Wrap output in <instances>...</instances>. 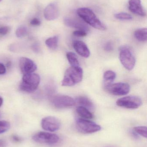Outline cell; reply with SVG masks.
<instances>
[{
	"label": "cell",
	"instance_id": "obj_6",
	"mask_svg": "<svg viewBox=\"0 0 147 147\" xmlns=\"http://www.w3.org/2000/svg\"><path fill=\"white\" fill-rule=\"evenodd\" d=\"M51 102L55 108L59 109L71 108L76 104L75 100L71 97L63 94H57L51 98Z\"/></svg>",
	"mask_w": 147,
	"mask_h": 147
},
{
	"label": "cell",
	"instance_id": "obj_19",
	"mask_svg": "<svg viewBox=\"0 0 147 147\" xmlns=\"http://www.w3.org/2000/svg\"><path fill=\"white\" fill-rule=\"evenodd\" d=\"M66 57L71 66H79L78 58L75 53L71 52H68L66 53Z\"/></svg>",
	"mask_w": 147,
	"mask_h": 147
},
{
	"label": "cell",
	"instance_id": "obj_11",
	"mask_svg": "<svg viewBox=\"0 0 147 147\" xmlns=\"http://www.w3.org/2000/svg\"><path fill=\"white\" fill-rule=\"evenodd\" d=\"M19 66L22 73L23 74L33 73L37 69L36 64L33 60L26 57L20 59Z\"/></svg>",
	"mask_w": 147,
	"mask_h": 147
},
{
	"label": "cell",
	"instance_id": "obj_5",
	"mask_svg": "<svg viewBox=\"0 0 147 147\" xmlns=\"http://www.w3.org/2000/svg\"><path fill=\"white\" fill-rule=\"evenodd\" d=\"M76 127L81 133L91 134L101 130V126L94 122L83 118H79L76 121Z\"/></svg>",
	"mask_w": 147,
	"mask_h": 147
},
{
	"label": "cell",
	"instance_id": "obj_1",
	"mask_svg": "<svg viewBox=\"0 0 147 147\" xmlns=\"http://www.w3.org/2000/svg\"><path fill=\"white\" fill-rule=\"evenodd\" d=\"M83 76V69L79 66H71L66 71L62 81V86H72L82 81Z\"/></svg>",
	"mask_w": 147,
	"mask_h": 147
},
{
	"label": "cell",
	"instance_id": "obj_15",
	"mask_svg": "<svg viewBox=\"0 0 147 147\" xmlns=\"http://www.w3.org/2000/svg\"><path fill=\"white\" fill-rule=\"evenodd\" d=\"M73 47L76 52L81 57L85 58L89 57L90 52L84 42L80 40H76L73 42Z\"/></svg>",
	"mask_w": 147,
	"mask_h": 147
},
{
	"label": "cell",
	"instance_id": "obj_30",
	"mask_svg": "<svg viewBox=\"0 0 147 147\" xmlns=\"http://www.w3.org/2000/svg\"><path fill=\"white\" fill-rule=\"evenodd\" d=\"M6 69L3 64L0 63V74H4L6 73Z\"/></svg>",
	"mask_w": 147,
	"mask_h": 147
},
{
	"label": "cell",
	"instance_id": "obj_27",
	"mask_svg": "<svg viewBox=\"0 0 147 147\" xmlns=\"http://www.w3.org/2000/svg\"><path fill=\"white\" fill-rule=\"evenodd\" d=\"M10 30V28L7 26H2L0 27V35H6L9 32Z\"/></svg>",
	"mask_w": 147,
	"mask_h": 147
},
{
	"label": "cell",
	"instance_id": "obj_20",
	"mask_svg": "<svg viewBox=\"0 0 147 147\" xmlns=\"http://www.w3.org/2000/svg\"><path fill=\"white\" fill-rule=\"evenodd\" d=\"M59 38L57 36L48 38L46 40L45 44L47 47L51 50H55L58 47Z\"/></svg>",
	"mask_w": 147,
	"mask_h": 147
},
{
	"label": "cell",
	"instance_id": "obj_12",
	"mask_svg": "<svg viewBox=\"0 0 147 147\" xmlns=\"http://www.w3.org/2000/svg\"><path fill=\"white\" fill-rule=\"evenodd\" d=\"M44 15L47 20H54L57 19L60 15L59 9L57 3H51L48 4L44 10Z\"/></svg>",
	"mask_w": 147,
	"mask_h": 147
},
{
	"label": "cell",
	"instance_id": "obj_21",
	"mask_svg": "<svg viewBox=\"0 0 147 147\" xmlns=\"http://www.w3.org/2000/svg\"><path fill=\"white\" fill-rule=\"evenodd\" d=\"M27 33L28 29L26 27L20 26L16 29V34L17 38H22L26 36Z\"/></svg>",
	"mask_w": 147,
	"mask_h": 147
},
{
	"label": "cell",
	"instance_id": "obj_2",
	"mask_svg": "<svg viewBox=\"0 0 147 147\" xmlns=\"http://www.w3.org/2000/svg\"><path fill=\"white\" fill-rule=\"evenodd\" d=\"M79 16L86 23L98 30H106V27L97 17L95 13L88 8H80L77 10Z\"/></svg>",
	"mask_w": 147,
	"mask_h": 147
},
{
	"label": "cell",
	"instance_id": "obj_24",
	"mask_svg": "<svg viewBox=\"0 0 147 147\" xmlns=\"http://www.w3.org/2000/svg\"><path fill=\"white\" fill-rule=\"evenodd\" d=\"M115 17L116 19L121 20H131L133 19V16L131 15L123 12L116 14Z\"/></svg>",
	"mask_w": 147,
	"mask_h": 147
},
{
	"label": "cell",
	"instance_id": "obj_17",
	"mask_svg": "<svg viewBox=\"0 0 147 147\" xmlns=\"http://www.w3.org/2000/svg\"><path fill=\"white\" fill-rule=\"evenodd\" d=\"M77 113L83 119H91L94 117L93 114L89 110L83 106H79L76 109Z\"/></svg>",
	"mask_w": 147,
	"mask_h": 147
},
{
	"label": "cell",
	"instance_id": "obj_26",
	"mask_svg": "<svg viewBox=\"0 0 147 147\" xmlns=\"http://www.w3.org/2000/svg\"><path fill=\"white\" fill-rule=\"evenodd\" d=\"M73 34L76 37H84L87 35V32L83 30H78L73 32Z\"/></svg>",
	"mask_w": 147,
	"mask_h": 147
},
{
	"label": "cell",
	"instance_id": "obj_29",
	"mask_svg": "<svg viewBox=\"0 0 147 147\" xmlns=\"http://www.w3.org/2000/svg\"><path fill=\"white\" fill-rule=\"evenodd\" d=\"M41 24V21L37 18H34L32 19L30 21V24L33 26H39Z\"/></svg>",
	"mask_w": 147,
	"mask_h": 147
},
{
	"label": "cell",
	"instance_id": "obj_33",
	"mask_svg": "<svg viewBox=\"0 0 147 147\" xmlns=\"http://www.w3.org/2000/svg\"><path fill=\"white\" fill-rule=\"evenodd\" d=\"M3 102V99L1 97H0V107L1 106Z\"/></svg>",
	"mask_w": 147,
	"mask_h": 147
},
{
	"label": "cell",
	"instance_id": "obj_22",
	"mask_svg": "<svg viewBox=\"0 0 147 147\" xmlns=\"http://www.w3.org/2000/svg\"><path fill=\"white\" fill-rule=\"evenodd\" d=\"M134 130L138 134L144 138H147V128L146 126H138L135 127Z\"/></svg>",
	"mask_w": 147,
	"mask_h": 147
},
{
	"label": "cell",
	"instance_id": "obj_7",
	"mask_svg": "<svg viewBox=\"0 0 147 147\" xmlns=\"http://www.w3.org/2000/svg\"><path fill=\"white\" fill-rule=\"evenodd\" d=\"M119 107L128 109H135L139 108L142 105L141 98L136 96H127L119 98L116 102Z\"/></svg>",
	"mask_w": 147,
	"mask_h": 147
},
{
	"label": "cell",
	"instance_id": "obj_3",
	"mask_svg": "<svg viewBox=\"0 0 147 147\" xmlns=\"http://www.w3.org/2000/svg\"><path fill=\"white\" fill-rule=\"evenodd\" d=\"M40 80V77L37 74H24L19 87L22 91L32 93L36 90L39 84Z\"/></svg>",
	"mask_w": 147,
	"mask_h": 147
},
{
	"label": "cell",
	"instance_id": "obj_16",
	"mask_svg": "<svg viewBox=\"0 0 147 147\" xmlns=\"http://www.w3.org/2000/svg\"><path fill=\"white\" fill-rule=\"evenodd\" d=\"M76 103L78 104L80 106H83L90 111H93L95 109V106L91 100L85 96H79L75 100Z\"/></svg>",
	"mask_w": 147,
	"mask_h": 147
},
{
	"label": "cell",
	"instance_id": "obj_31",
	"mask_svg": "<svg viewBox=\"0 0 147 147\" xmlns=\"http://www.w3.org/2000/svg\"><path fill=\"white\" fill-rule=\"evenodd\" d=\"M7 146V143L5 141L0 140V147H5Z\"/></svg>",
	"mask_w": 147,
	"mask_h": 147
},
{
	"label": "cell",
	"instance_id": "obj_13",
	"mask_svg": "<svg viewBox=\"0 0 147 147\" xmlns=\"http://www.w3.org/2000/svg\"><path fill=\"white\" fill-rule=\"evenodd\" d=\"M64 21L65 25L69 27L83 30L87 32L89 30V28L87 24L78 20L72 18H65L64 19Z\"/></svg>",
	"mask_w": 147,
	"mask_h": 147
},
{
	"label": "cell",
	"instance_id": "obj_28",
	"mask_svg": "<svg viewBox=\"0 0 147 147\" xmlns=\"http://www.w3.org/2000/svg\"><path fill=\"white\" fill-rule=\"evenodd\" d=\"M114 49V46L111 42H108L104 46V50L107 52L112 51Z\"/></svg>",
	"mask_w": 147,
	"mask_h": 147
},
{
	"label": "cell",
	"instance_id": "obj_35",
	"mask_svg": "<svg viewBox=\"0 0 147 147\" xmlns=\"http://www.w3.org/2000/svg\"><path fill=\"white\" fill-rule=\"evenodd\" d=\"M0 117H1V115H0Z\"/></svg>",
	"mask_w": 147,
	"mask_h": 147
},
{
	"label": "cell",
	"instance_id": "obj_23",
	"mask_svg": "<svg viewBox=\"0 0 147 147\" xmlns=\"http://www.w3.org/2000/svg\"><path fill=\"white\" fill-rule=\"evenodd\" d=\"M104 79L105 81L112 82L116 77V74L114 71L108 70L105 71L104 74Z\"/></svg>",
	"mask_w": 147,
	"mask_h": 147
},
{
	"label": "cell",
	"instance_id": "obj_18",
	"mask_svg": "<svg viewBox=\"0 0 147 147\" xmlns=\"http://www.w3.org/2000/svg\"><path fill=\"white\" fill-rule=\"evenodd\" d=\"M134 37L139 41L146 42L147 40V28H140L136 30L134 32Z\"/></svg>",
	"mask_w": 147,
	"mask_h": 147
},
{
	"label": "cell",
	"instance_id": "obj_9",
	"mask_svg": "<svg viewBox=\"0 0 147 147\" xmlns=\"http://www.w3.org/2000/svg\"><path fill=\"white\" fill-rule=\"evenodd\" d=\"M34 141L42 144H56L59 141V137L55 134L41 132L35 135L33 138Z\"/></svg>",
	"mask_w": 147,
	"mask_h": 147
},
{
	"label": "cell",
	"instance_id": "obj_10",
	"mask_svg": "<svg viewBox=\"0 0 147 147\" xmlns=\"http://www.w3.org/2000/svg\"><path fill=\"white\" fill-rule=\"evenodd\" d=\"M60 120L55 117L48 116L45 117L41 121V125L44 130L49 132H55L59 129L60 127Z\"/></svg>",
	"mask_w": 147,
	"mask_h": 147
},
{
	"label": "cell",
	"instance_id": "obj_32",
	"mask_svg": "<svg viewBox=\"0 0 147 147\" xmlns=\"http://www.w3.org/2000/svg\"><path fill=\"white\" fill-rule=\"evenodd\" d=\"M12 138H13V140L15 142H19L21 141L20 138L16 136H14L12 137Z\"/></svg>",
	"mask_w": 147,
	"mask_h": 147
},
{
	"label": "cell",
	"instance_id": "obj_14",
	"mask_svg": "<svg viewBox=\"0 0 147 147\" xmlns=\"http://www.w3.org/2000/svg\"><path fill=\"white\" fill-rule=\"evenodd\" d=\"M129 9L132 13L137 15L145 16L146 13L140 0H129Z\"/></svg>",
	"mask_w": 147,
	"mask_h": 147
},
{
	"label": "cell",
	"instance_id": "obj_25",
	"mask_svg": "<svg viewBox=\"0 0 147 147\" xmlns=\"http://www.w3.org/2000/svg\"><path fill=\"white\" fill-rule=\"evenodd\" d=\"M10 128V123L6 121H0V134H3L8 130Z\"/></svg>",
	"mask_w": 147,
	"mask_h": 147
},
{
	"label": "cell",
	"instance_id": "obj_4",
	"mask_svg": "<svg viewBox=\"0 0 147 147\" xmlns=\"http://www.w3.org/2000/svg\"><path fill=\"white\" fill-rule=\"evenodd\" d=\"M120 59L122 64L128 70H132L135 66V57L131 50L127 47H122L120 48Z\"/></svg>",
	"mask_w": 147,
	"mask_h": 147
},
{
	"label": "cell",
	"instance_id": "obj_8",
	"mask_svg": "<svg viewBox=\"0 0 147 147\" xmlns=\"http://www.w3.org/2000/svg\"><path fill=\"white\" fill-rule=\"evenodd\" d=\"M104 88L107 92L115 96H124L128 94L130 91L129 85L124 83H109L106 85Z\"/></svg>",
	"mask_w": 147,
	"mask_h": 147
},
{
	"label": "cell",
	"instance_id": "obj_34",
	"mask_svg": "<svg viewBox=\"0 0 147 147\" xmlns=\"http://www.w3.org/2000/svg\"><path fill=\"white\" fill-rule=\"evenodd\" d=\"M2 1V0H0V2H1V1Z\"/></svg>",
	"mask_w": 147,
	"mask_h": 147
}]
</instances>
